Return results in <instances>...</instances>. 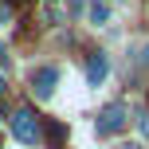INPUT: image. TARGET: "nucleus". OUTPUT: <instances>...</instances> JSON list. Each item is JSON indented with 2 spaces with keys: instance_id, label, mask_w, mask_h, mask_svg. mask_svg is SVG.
Returning a JSON list of instances; mask_svg holds the SVG:
<instances>
[{
  "instance_id": "obj_1",
  "label": "nucleus",
  "mask_w": 149,
  "mask_h": 149,
  "mask_svg": "<svg viewBox=\"0 0 149 149\" xmlns=\"http://www.w3.org/2000/svg\"><path fill=\"white\" fill-rule=\"evenodd\" d=\"M126 126H130V110H126L122 102L102 106L98 118H94V134H98V137H114V134H122Z\"/></svg>"
},
{
  "instance_id": "obj_2",
  "label": "nucleus",
  "mask_w": 149,
  "mask_h": 149,
  "mask_svg": "<svg viewBox=\"0 0 149 149\" xmlns=\"http://www.w3.org/2000/svg\"><path fill=\"white\" fill-rule=\"evenodd\" d=\"M59 79H63V71L55 67V63L36 67V71H31V94H36L39 102H51V98H55V86H59Z\"/></svg>"
},
{
  "instance_id": "obj_3",
  "label": "nucleus",
  "mask_w": 149,
  "mask_h": 149,
  "mask_svg": "<svg viewBox=\"0 0 149 149\" xmlns=\"http://www.w3.org/2000/svg\"><path fill=\"white\" fill-rule=\"evenodd\" d=\"M12 134H16L20 145H36V141H39V122H36V114H31V110H16V114H12Z\"/></svg>"
},
{
  "instance_id": "obj_4",
  "label": "nucleus",
  "mask_w": 149,
  "mask_h": 149,
  "mask_svg": "<svg viewBox=\"0 0 149 149\" xmlns=\"http://www.w3.org/2000/svg\"><path fill=\"white\" fill-rule=\"evenodd\" d=\"M106 79H110V59H106L102 51H94L86 59V86L98 90V86H106Z\"/></svg>"
},
{
  "instance_id": "obj_5",
  "label": "nucleus",
  "mask_w": 149,
  "mask_h": 149,
  "mask_svg": "<svg viewBox=\"0 0 149 149\" xmlns=\"http://www.w3.org/2000/svg\"><path fill=\"white\" fill-rule=\"evenodd\" d=\"M86 20H90V28H106V24L114 20V12H110V0H90V8H86Z\"/></svg>"
},
{
  "instance_id": "obj_6",
  "label": "nucleus",
  "mask_w": 149,
  "mask_h": 149,
  "mask_svg": "<svg viewBox=\"0 0 149 149\" xmlns=\"http://www.w3.org/2000/svg\"><path fill=\"white\" fill-rule=\"evenodd\" d=\"M134 122H137V130H141V134H149V110H137Z\"/></svg>"
},
{
  "instance_id": "obj_7",
  "label": "nucleus",
  "mask_w": 149,
  "mask_h": 149,
  "mask_svg": "<svg viewBox=\"0 0 149 149\" xmlns=\"http://www.w3.org/2000/svg\"><path fill=\"white\" fill-rule=\"evenodd\" d=\"M8 24H12V8L0 0V28H8Z\"/></svg>"
},
{
  "instance_id": "obj_8",
  "label": "nucleus",
  "mask_w": 149,
  "mask_h": 149,
  "mask_svg": "<svg viewBox=\"0 0 149 149\" xmlns=\"http://www.w3.org/2000/svg\"><path fill=\"white\" fill-rule=\"evenodd\" d=\"M47 137L59 145V137H63V126H59V122H51V126H47Z\"/></svg>"
},
{
  "instance_id": "obj_9",
  "label": "nucleus",
  "mask_w": 149,
  "mask_h": 149,
  "mask_svg": "<svg viewBox=\"0 0 149 149\" xmlns=\"http://www.w3.org/2000/svg\"><path fill=\"white\" fill-rule=\"evenodd\" d=\"M0 67L8 71V51H4V43H0Z\"/></svg>"
},
{
  "instance_id": "obj_10",
  "label": "nucleus",
  "mask_w": 149,
  "mask_h": 149,
  "mask_svg": "<svg viewBox=\"0 0 149 149\" xmlns=\"http://www.w3.org/2000/svg\"><path fill=\"white\" fill-rule=\"evenodd\" d=\"M141 67H149V43L141 47Z\"/></svg>"
},
{
  "instance_id": "obj_11",
  "label": "nucleus",
  "mask_w": 149,
  "mask_h": 149,
  "mask_svg": "<svg viewBox=\"0 0 149 149\" xmlns=\"http://www.w3.org/2000/svg\"><path fill=\"white\" fill-rule=\"evenodd\" d=\"M118 149H141V145H137V141H130V145H118Z\"/></svg>"
}]
</instances>
